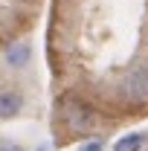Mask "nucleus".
I'll list each match as a JSON object with an SVG mask.
<instances>
[{
    "label": "nucleus",
    "mask_w": 148,
    "mask_h": 151,
    "mask_svg": "<svg viewBox=\"0 0 148 151\" xmlns=\"http://www.w3.org/2000/svg\"><path fill=\"white\" fill-rule=\"evenodd\" d=\"M148 142L145 134H128V137H122L119 142H116V148L113 151H142Z\"/></svg>",
    "instance_id": "39448f33"
},
{
    "label": "nucleus",
    "mask_w": 148,
    "mask_h": 151,
    "mask_svg": "<svg viewBox=\"0 0 148 151\" xmlns=\"http://www.w3.org/2000/svg\"><path fill=\"white\" fill-rule=\"evenodd\" d=\"M32 55V50H29V44H15V47H9V52H6V61H9V67H23L26 61Z\"/></svg>",
    "instance_id": "20e7f679"
},
{
    "label": "nucleus",
    "mask_w": 148,
    "mask_h": 151,
    "mask_svg": "<svg viewBox=\"0 0 148 151\" xmlns=\"http://www.w3.org/2000/svg\"><path fill=\"white\" fill-rule=\"evenodd\" d=\"M78 151H105V145H102L99 139H93V142H84V145H78Z\"/></svg>",
    "instance_id": "423d86ee"
},
{
    "label": "nucleus",
    "mask_w": 148,
    "mask_h": 151,
    "mask_svg": "<svg viewBox=\"0 0 148 151\" xmlns=\"http://www.w3.org/2000/svg\"><path fill=\"white\" fill-rule=\"evenodd\" d=\"M64 125L70 131H90L93 125H96V113L84 102H70L64 108Z\"/></svg>",
    "instance_id": "f03ea898"
},
{
    "label": "nucleus",
    "mask_w": 148,
    "mask_h": 151,
    "mask_svg": "<svg viewBox=\"0 0 148 151\" xmlns=\"http://www.w3.org/2000/svg\"><path fill=\"white\" fill-rule=\"evenodd\" d=\"M23 111V96L18 90H3L0 93V119H12Z\"/></svg>",
    "instance_id": "7ed1b4c3"
},
{
    "label": "nucleus",
    "mask_w": 148,
    "mask_h": 151,
    "mask_svg": "<svg viewBox=\"0 0 148 151\" xmlns=\"http://www.w3.org/2000/svg\"><path fill=\"white\" fill-rule=\"evenodd\" d=\"M0 151H20L15 142H6V139H0Z\"/></svg>",
    "instance_id": "0eeeda50"
},
{
    "label": "nucleus",
    "mask_w": 148,
    "mask_h": 151,
    "mask_svg": "<svg viewBox=\"0 0 148 151\" xmlns=\"http://www.w3.org/2000/svg\"><path fill=\"white\" fill-rule=\"evenodd\" d=\"M119 96L128 105H145L148 102V64H137L125 73V78L119 81Z\"/></svg>",
    "instance_id": "f257e3e1"
}]
</instances>
